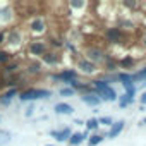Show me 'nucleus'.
Here are the masks:
<instances>
[{
    "label": "nucleus",
    "mask_w": 146,
    "mask_h": 146,
    "mask_svg": "<svg viewBox=\"0 0 146 146\" xmlns=\"http://www.w3.org/2000/svg\"><path fill=\"white\" fill-rule=\"evenodd\" d=\"M91 86H93L95 93L100 96L102 102H115V100H119L117 91H115L107 81H103V79H96V81H93Z\"/></svg>",
    "instance_id": "f257e3e1"
},
{
    "label": "nucleus",
    "mask_w": 146,
    "mask_h": 146,
    "mask_svg": "<svg viewBox=\"0 0 146 146\" xmlns=\"http://www.w3.org/2000/svg\"><path fill=\"white\" fill-rule=\"evenodd\" d=\"M52 91L50 90H41V88H28L24 91L19 93V100L21 102H33L38 98H50Z\"/></svg>",
    "instance_id": "f03ea898"
},
{
    "label": "nucleus",
    "mask_w": 146,
    "mask_h": 146,
    "mask_svg": "<svg viewBox=\"0 0 146 146\" xmlns=\"http://www.w3.org/2000/svg\"><path fill=\"white\" fill-rule=\"evenodd\" d=\"M84 58L90 60V62H93L95 65H98V64H102V62L107 60V55H105V52H103L102 48H98V46H90V48H86V57H84Z\"/></svg>",
    "instance_id": "7ed1b4c3"
},
{
    "label": "nucleus",
    "mask_w": 146,
    "mask_h": 146,
    "mask_svg": "<svg viewBox=\"0 0 146 146\" xmlns=\"http://www.w3.org/2000/svg\"><path fill=\"white\" fill-rule=\"evenodd\" d=\"M53 79L69 84V83H72V81L78 79V70L76 69H64V70L57 72V74H53Z\"/></svg>",
    "instance_id": "20e7f679"
},
{
    "label": "nucleus",
    "mask_w": 146,
    "mask_h": 146,
    "mask_svg": "<svg viewBox=\"0 0 146 146\" xmlns=\"http://www.w3.org/2000/svg\"><path fill=\"white\" fill-rule=\"evenodd\" d=\"M28 53L33 57H43L46 53V43L41 40H33L28 45Z\"/></svg>",
    "instance_id": "39448f33"
},
{
    "label": "nucleus",
    "mask_w": 146,
    "mask_h": 146,
    "mask_svg": "<svg viewBox=\"0 0 146 146\" xmlns=\"http://www.w3.org/2000/svg\"><path fill=\"white\" fill-rule=\"evenodd\" d=\"M105 36L110 43H124V38H125V35L120 28H107Z\"/></svg>",
    "instance_id": "423d86ee"
},
{
    "label": "nucleus",
    "mask_w": 146,
    "mask_h": 146,
    "mask_svg": "<svg viewBox=\"0 0 146 146\" xmlns=\"http://www.w3.org/2000/svg\"><path fill=\"white\" fill-rule=\"evenodd\" d=\"M78 69H81L83 74H88V76H93V74H96V72H98V65H95L93 62H90L86 58H81L78 62Z\"/></svg>",
    "instance_id": "0eeeda50"
},
{
    "label": "nucleus",
    "mask_w": 146,
    "mask_h": 146,
    "mask_svg": "<svg viewBox=\"0 0 146 146\" xmlns=\"http://www.w3.org/2000/svg\"><path fill=\"white\" fill-rule=\"evenodd\" d=\"M29 29L33 33H43L46 29V21L41 17V16H36L29 21Z\"/></svg>",
    "instance_id": "6e6552de"
},
{
    "label": "nucleus",
    "mask_w": 146,
    "mask_h": 146,
    "mask_svg": "<svg viewBox=\"0 0 146 146\" xmlns=\"http://www.w3.org/2000/svg\"><path fill=\"white\" fill-rule=\"evenodd\" d=\"M21 41H23V36H21V33L17 29H9L7 31V36H5V43L7 45H12L14 48H17L21 45Z\"/></svg>",
    "instance_id": "1a4fd4ad"
},
{
    "label": "nucleus",
    "mask_w": 146,
    "mask_h": 146,
    "mask_svg": "<svg viewBox=\"0 0 146 146\" xmlns=\"http://www.w3.org/2000/svg\"><path fill=\"white\" fill-rule=\"evenodd\" d=\"M81 102L86 103V105H90V107H98L102 103V100H100V96L96 93H83Z\"/></svg>",
    "instance_id": "9d476101"
},
{
    "label": "nucleus",
    "mask_w": 146,
    "mask_h": 146,
    "mask_svg": "<svg viewBox=\"0 0 146 146\" xmlns=\"http://www.w3.org/2000/svg\"><path fill=\"white\" fill-rule=\"evenodd\" d=\"M70 134H72L70 127H64V129H57V131H52V132H50V136L55 137L57 141H69Z\"/></svg>",
    "instance_id": "9b49d317"
},
{
    "label": "nucleus",
    "mask_w": 146,
    "mask_h": 146,
    "mask_svg": "<svg viewBox=\"0 0 146 146\" xmlns=\"http://www.w3.org/2000/svg\"><path fill=\"white\" fill-rule=\"evenodd\" d=\"M84 139H88V131H84V132H72L70 137H69V146H78Z\"/></svg>",
    "instance_id": "f8f14e48"
},
{
    "label": "nucleus",
    "mask_w": 146,
    "mask_h": 146,
    "mask_svg": "<svg viewBox=\"0 0 146 146\" xmlns=\"http://www.w3.org/2000/svg\"><path fill=\"white\" fill-rule=\"evenodd\" d=\"M134 95H136V90H132V91H125L122 96H119V105H120V108L129 107V105L134 102Z\"/></svg>",
    "instance_id": "ddd939ff"
},
{
    "label": "nucleus",
    "mask_w": 146,
    "mask_h": 146,
    "mask_svg": "<svg viewBox=\"0 0 146 146\" xmlns=\"http://www.w3.org/2000/svg\"><path fill=\"white\" fill-rule=\"evenodd\" d=\"M124 125H125V122L124 120H117V122H113L112 125H110V131H108V137L110 139H113V137H117L120 132H122V129H124Z\"/></svg>",
    "instance_id": "4468645a"
},
{
    "label": "nucleus",
    "mask_w": 146,
    "mask_h": 146,
    "mask_svg": "<svg viewBox=\"0 0 146 146\" xmlns=\"http://www.w3.org/2000/svg\"><path fill=\"white\" fill-rule=\"evenodd\" d=\"M17 93H19V88H16V86H14V88H11V90H7L5 93H2V96H0V103L7 107V105L11 103V100H12Z\"/></svg>",
    "instance_id": "2eb2a0df"
},
{
    "label": "nucleus",
    "mask_w": 146,
    "mask_h": 146,
    "mask_svg": "<svg viewBox=\"0 0 146 146\" xmlns=\"http://www.w3.org/2000/svg\"><path fill=\"white\" fill-rule=\"evenodd\" d=\"M41 60H43L46 65H57L58 60H60V57H58L55 52H46V53L41 57Z\"/></svg>",
    "instance_id": "dca6fc26"
},
{
    "label": "nucleus",
    "mask_w": 146,
    "mask_h": 146,
    "mask_svg": "<svg viewBox=\"0 0 146 146\" xmlns=\"http://www.w3.org/2000/svg\"><path fill=\"white\" fill-rule=\"evenodd\" d=\"M55 112L57 113H64V115H70L72 112H74V108H72L69 103H57L55 105Z\"/></svg>",
    "instance_id": "f3484780"
},
{
    "label": "nucleus",
    "mask_w": 146,
    "mask_h": 146,
    "mask_svg": "<svg viewBox=\"0 0 146 146\" xmlns=\"http://www.w3.org/2000/svg\"><path fill=\"white\" fill-rule=\"evenodd\" d=\"M119 65L122 67V69H132L134 65H136V58H132V57H129V55H125L120 62H119Z\"/></svg>",
    "instance_id": "a211bd4d"
},
{
    "label": "nucleus",
    "mask_w": 146,
    "mask_h": 146,
    "mask_svg": "<svg viewBox=\"0 0 146 146\" xmlns=\"http://www.w3.org/2000/svg\"><path fill=\"white\" fill-rule=\"evenodd\" d=\"M11 60H12V53H11L9 50H4V48L0 50V65L4 67V65H7Z\"/></svg>",
    "instance_id": "6ab92c4d"
},
{
    "label": "nucleus",
    "mask_w": 146,
    "mask_h": 146,
    "mask_svg": "<svg viewBox=\"0 0 146 146\" xmlns=\"http://www.w3.org/2000/svg\"><path fill=\"white\" fill-rule=\"evenodd\" d=\"M17 70H19V64H17V62H9V64L4 65V69H2L4 74H16Z\"/></svg>",
    "instance_id": "aec40b11"
},
{
    "label": "nucleus",
    "mask_w": 146,
    "mask_h": 146,
    "mask_svg": "<svg viewBox=\"0 0 146 146\" xmlns=\"http://www.w3.org/2000/svg\"><path fill=\"white\" fill-rule=\"evenodd\" d=\"M132 81L134 83H144L146 84V67L141 69V70H137L136 74H132Z\"/></svg>",
    "instance_id": "412c9836"
},
{
    "label": "nucleus",
    "mask_w": 146,
    "mask_h": 146,
    "mask_svg": "<svg viewBox=\"0 0 146 146\" xmlns=\"http://www.w3.org/2000/svg\"><path fill=\"white\" fill-rule=\"evenodd\" d=\"M103 139H105L103 134H93L91 137H88V143H90V146H96V144H100Z\"/></svg>",
    "instance_id": "4be33fe9"
},
{
    "label": "nucleus",
    "mask_w": 146,
    "mask_h": 146,
    "mask_svg": "<svg viewBox=\"0 0 146 146\" xmlns=\"http://www.w3.org/2000/svg\"><path fill=\"white\" fill-rule=\"evenodd\" d=\"M11 141V134L7 131H0V146H4Z\"/></svg>",
    "instance_id": "5701e85b"
},
{
    "label": "nucleus",
    "mask_w": 146,
    "mask_h": 146,
    "mask_svg": "<svg viewBox=\"0 0 146 146\" xmlns=\"http://www.w3.org/2000/svg\"><path fill=\"white\" fill-rule=\"evenodd\" d=\"M98 125H100V124H98V119H95V117H93V119H90V120L86 122V127H88L90 131H96V129H98Z\"/></svg>",
    "instance_id": "b1692460"
},
{
    "label": "nucleus",
    "mask_w": 146,
    "mask_h": 146,
    "mask_svg": "<svg viewBox=\"0 0 146 146\" xmlns=\"http://www.w3.org/2000/svg\"><path fill=\"white\" fill-rule=\"evenodd\" d=\"M98 124H102V125H112L113 120H112V117L105 115V117H100V119H98Z\"/></svg>",
    "instance_id": "393cba45"
},
{
    "label": "nucleus",
    "mask_w": 146,
    "mask_h": 146,
    "mask_svg": "<svg viewBox=\"0 0 146 146\" xmlns=\"http://www.w3.org/2000/svg\"><path fill=\"white\" fill-rule=\"evenodd\" d=\"M60 95H62V96H74L76 91L72 90V88H62V90H60Z\"/></svg>",
    "instance_id": "a878e982"
},
{
    "label": "nucleus",
    "mask_w": 146,
    "mask_h": 146,
    "mask_svg": "<svg viewBox=\"0 0 146 146\" xmlns=\"http://www.w3.org/2000/svg\"><path fill=\"white\" fill-rule=\"evenodd\" d=\"M28 72L38 74V72H40V65H38V64H29V65H28Z\"/></svg>",
    "instance_id": "bb28decb"
},
{
    "label": "nucleus",
    "mask_w": 146,
    "mask_h": 146,
    "mask_svg": "<svg viewBox=\"0 0 146 146\" xmlns=\"http://www.w3.org/2000/svg\"><path fill=\"white\" fill-rule=\"evenodd\" d=\"M33 113H35V105H29V107L26 108V112H24V115H26V117H31Z\"/></svg>",
    "instance_id": "cd10ccee"
},
{
    "label": "nucleus",
    "mask_w": 146,
    "mask_h": 146,
    "mask_svg": "<svg viewBox=\"0 0 146 146\" xmlns=\"http://www.w3.org/2000/svg\"><path fill=\"white\" fill-rule=\"evenodd\" d=\"M69 7H74V9H81V7H84V2H70V4H69Z\"/></svg>",
    "instance_id": "c85d7f7f"
},
{
    "label": "nucleus",
    "mask_w": 146,
    "mask_h": 146,
    "mask_svg": "<svg viewBox=\"0 0 146 146\" xmlns=\"http://www.w3.org/2000/svg\"><path fill=\"white\" fill-rule=\"evenodd\" d=\"M139 103H141V105H143V107H144V105H146V91H144V93H143V95H141V96H139Z\"/></svg>",
    "instance_id": "c756f323"
},
{
    "label": "nucleus",
    "mask_w": 146,
    "mask_h": 146,
    "mask_svg": "<svg viewBox=\"0 0 146 146\" xmlns=\"http://www.w3.org/2000/svg\"><path fill=\"white\" fill-rule=\"evenodd\" d=\"M52 46H57V48H60V46H62V41H58V40H52Z\"/></svg>",
    "instance_id": "7c9ffc66"
},
{
    "label": "nucleus",
    "mask_w": 146,
    "mask_h": 146,
    "mask_svg": "<svg viewBox=\"0 0 146 146\" xmlns=\"http://www.w3.org/2000/svg\"><path fill=\"white\" fill-rule=\"evenodd\" d=\"M5 36H7V33H0V45H2V43H5Z\"/></svg>",
    "instance_id": "2f4dec72"
},
{
    "label": "nucleus",
    "mask_w": 146,
    "mask_h": 146,
    "mask_svg": "<svg viewBox=\"0 0 146 146\" xmlns=\"http://www.w3.org/2000/svg\"><path fill=\"white\" fill-rule=\"evenodd\" d=\"M141 43H143V46H144V48H146V36H144V38H143V41H141Z\"/></svg>",
    "instance_id": "473e14b6"
},
{
    "label": "nucleus",
    "mask_w": 146,
    "mask_h": 146,
    "mask_svg": "<svg viewBox=\"0 0 146 146\" xmlns=\"http://www.w3.org/2000/svg\"><path fill=\"white\" fill-rule=\"evenodd\" d=\"M141 124H143V125H146V117L143 119V122H141Z\"/></svg>",
    "instance_id": "72a5a7b5"
},
{
    "label": "nucleus",
    "mask_w": 146,
    "mask_h": 146,
    "mask_svg": "<svg viewBox=\"0 0 146 146\" xmlns=\"http://www.w3.org/2000/svg\"><path fill=\"white\" fill-rule=\"evenodd\" d=\"M0 74H2V65H0Z\"/></svg>",
    "instance_id": "f704fd0d"
},
{
    "label": "nucleus",
    "mask_w": 146,
    "mask_h": 146,
    "mask_svg": "<svg viewBox=\"0 0 146 146\" xmlns=\"http://www.w3.org/2000/svg\"><path fill=\"white\" fill-rule=\"evenodd\" d=\"M0 120H2V117H0Z\"/></svg>",
    "instance_id": "c9c22d12"
}]
</instances>
